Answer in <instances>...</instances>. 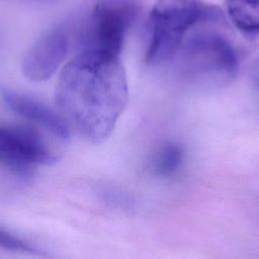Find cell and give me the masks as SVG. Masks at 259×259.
I'll list each match as a JSON object with an SVG mask.
<instances>
[{"label":"cell","instance_id":"cell-1","mask_svg":"<svg viewBox=\"0 0 259 259\" xmlns=\"http://www.w3.org/2000/svg\"><path fill=\"white\" fill-rule=\"evenodd\" d=\"M128 97L119 58L79 51L64 67L56 102L73 127L87 141L100 144L112 133Z\"/></svg>","mask_w":259,"mask_h":259},{"label":"cell","instance_id":"cell-2","mask_svg":"<svg viewBox=\"0 0 259 259\" xmlns=\"http://www.w3.org/2000/svg\"><path fill=\"white\" fill-rule=\"evenodd\" d=\"M191 30L172 60L182 79L199 86H221L232 81L239 67L233 44L211 28Z\"/></svg>","mask_w":259,"mask_h":259},{"label":"cell","instance_id":"cell-3","mask_svg":"<svg viewBox=\"0 0 259 259\" xmlns=\"http://www.w3.org/2000/svg\"><path fill=\"white\" fill-rule=\"evenodd\" d=\"M203 0H157L149 19V65L172 62L187 33L198 23L219 15Z\"/></svg>","mask_w":259,"mask_h":259},{"label":"cell","instance_id":"cell-4","mask_svg":"<svg viewBox=\"0 0 259 259\" xmlns=\"http://www.w3.org/2000/svg\"><path fill=\"white\" fill-rule=\"evenodd\" d=\"M137 9L132 4L99 3L89 14L80 35L79 51L119 58Z\"/></svg>","mask_w":259,"mask_h":259},{"label":"cell","instance_id":"cell-5","mask_svg":"<svg viewBox=\"0 0 259 259\" xmlns=\"http://www.w3.org/2000/svg\"><path fill=\"white\" fill-rule=\"evenodd\" d=\"M57 161L41 137L32 128L0 125V165L20 176H28L37 165Z\"/></svg>","mask_w":259,"mask_h":259},{"label":"cell","instance_id":"cell-6","mask_svg":"<svg viewBox=\"0 0 259 259\" xmlns=\"http://www.w3.org/2000/svg\"><path fill=\"white\" fill-rule=\"evenodd\" d=\"M70 47L67 28L57 25L44 32L29 48L22 63L23 75L30 81L50 79L65 60Z\"/></svg>","mask_w":259,"mask_h":259},{"label":"cell","instance_id":"cell-7","mask_svg":"<svg viewBox=\"0 0 259 259\" xmlns=\"http://www.w3.org/2000/svg\"><path fill=\"white\" fill-rule=\"evenodd\" d=\"M2 98L10 110L42 126L53 136L62 140L70 137V128L66 119L38 99L8 89L2 90Z\"/></svg>","mask_w":259,"mask_h":259},{"label":"cell","instance_id":"cell-8","mask_svg":"<svg viewBox=\"0 0 259 259\" xmlns=\"http://www.w3.org/2000/svg\"><path fill=\"white\" fill-rule=\"evenodd\" d=\"M185 158V149L182 145L173 141L164 142L151 156L150 170L160 178H173L181 171Z\"/></svg>","mask_w":259,"mask_h":259},{"label":"cell","instance_id":"cell-9","mask_svg":"<svg viewBox=\"0 0 259 259\" xmlns=\"http://www.w3.org/2000/svg\"><path fill=\"white\" fill-rule=\"evenodd\" d=\"M233 24L248 34L259 33V0H225Z\"/></svg>","mask_w":259,"mask_h":259},{"label":"cell","instance_id":"cell-10","mask_svg":"<svg viewBox=\"0 0 259 259\" xmlns=\"http://www.w3.org/2000/svg\"><path fill=\"white\" fill-rule=\"evenodd\" d=\"M0 247L6 250L27 252V253H39L38 249L35 248L30 243L22 240L21 238L15 236L14 234L0 228Z\"/></svg>","mask_w":259,"mask_h":259},{"label":"cell","instance_id":"cell-11","mask_svg":"<svg viewBox=\"0 0 259 259\" xmlns=\"http://www.w3.org/2000/svg\"><path fill=\"white\" fill-rule=\"evenodd\" d=\"M251 75H252L253 82L255 83V86L259 89V57L255 60V63L252 67Z\"/></svg>","mask_w":259,"mask_h":259}]
</instances>
